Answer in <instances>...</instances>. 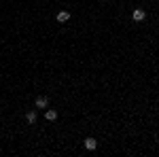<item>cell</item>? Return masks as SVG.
<instances>
[{"label":"cell","instance_id":"8992f818","mask_svg":"<svg viewBox=\"0 0 159 157\" xmlns=\"http://www.w3.org/2000/svg\"><path fill=\"white\" fill-rule=\"evenodd\" d=\"M26 121H28V123H34V121H36V113H34V111H30V113L26 115Z\"/></svg>","mask_w":159,"mask_h":157},{"label":"cell","instance_id":"3957f363","mask_svg":"<svg viewBox=\"0 0 159 157\" xmlns=\"http://www.w3.org/2000/svg\"><path fill=\"white\" fill-rule=\"evenodd\" d=\"M68 19H70V13H68V11H60V13H57V21H60V24H66Z\"/></svg>","mask_w":159,"mask_h":157},{"label":"cell","instance_id":"7a4b0ae2","mask_svg":"<svg viewBox=\"0 0 159 157\" xmlns=\"http://www.w3.org/2000/svg\"><path fill=\"white\" fill-rule=\"evenodd\" d=\"M47 104H49L47 96H38L36 98V108H47Z\"/></svg>","mask_w":159,"mask_h":157},{"label":"cell","instance_id":"5b68a950","mask_svg":"<svg viewBox=\"0 0 159 157\" xmlns=\"http://www.w3.org/2000/svg\"><path fill=\"white\" fill-rule=\"evenodd\" d=\"M45 119H47V121H55V119H57V113L51 108V111H47V113H45Z\"/></svg>","mask_w":159,"mask_h":157},{"label":"cell","instance_id":"6da1fadb","mask_svg":"<svg viewBox=\"0 0 159 157\" xmlns=\"http://www.w3.org/2000/svg\"><path fill=\"white\" fill-rule=\"evenodd\" d=\"M144 17H146V13H144L142 9H134V13H132V19H134V21H142Z\"/></svg>","mask_w":159,"mask_h":157},{"label":"cell","instance_id":"277c9868","mask_svg":"<svg viewBox=\"0 0 159 157\" xmlns=\"http://www.w3.org/2000/svg\"><path fill=\"white\" fill-rule=\"evenodd\" d=\"M96 147H98L96 138H85V149H87V151H93Z\"/></svg>","mask_w":159,"mask_h":157}]
</instances>
